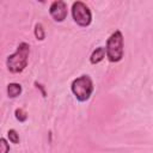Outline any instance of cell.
<instances>
[{
	"mask_svg": "<svg viewBox=\"0 0 153 153\" xmlns=\"http://www.w3.org/2000/svg\"><path fill=\"white\" fill-rule=\"evenodd\" d=\"M124 54V39L120 30H116L110 35L106 41L105 55L110 62H118L122 60Z\"/></svg>",
	"mask_w": 153,
	"mask_h": 153,
	"instance_id": "7a4b0ae2",
	"label": "cell"
},
{
	"mask_svg": "<svg viewBox=\"0 0 153 153\" xmlns=\"http://www.w3.org/2000/svg\"><path fill=\"white\" fill-rule=\"evenodd\" d=\"M6 91H7V96H8L10 98H16V97L20 96L23 88H22V85L18 84V82H10V84L7 85Z\"/></svg>",
	"mask_w": 153,
	"mask_h": 153,
	"instance_id": "52a82bcc",
	"label": "cell"
},
{
	"mask_svg": "<svg viewBox=\"0 0 153 153\" xmlns=\"http://www.w3.org/2000/svg\"><path fill=\"white\" fill-rule=\"evenodd\" d=\"M7 137H8L10 142H12V143H19V134L17 133V130L10 129L7 131Z\"/></svg>",
	"mask_w": 153,
	"mask_h": 153,
	"instance_id": "30bf717a",
	"label": "cell"
},
{
	"mask_svg": "<svg viewBox=\"0 0 153 153\" xmlns=\"http://www.w3.org/2000/svg\"><path fill=\"white\" fill-rule=\"evenodd\" d=\"M10 152V143L6 139L0 137V153H8Z\"/></svg>",
	"mask_w": 153,
	"mask_h": 153,
	"instance_id": "8fae6325",
	"label": "cell"
},
{
	"mask_svg": "<svg viewBox=\"0 0 153 153\" xmlns=\"http://www.w3.org/2000/svg\"><path fill=\"white\" fill-rule=\"evenodd\" d=\"M29 54H30V45L26 42L19 43L16 51L13 54L8 55L6 59L7 69L13 74L22 73L27 66Z\"/></svg>",
	"mask_w": 153,
	"mask_h": 153,
	"instance_id": "6da1fadb",
	"label": "cell"
},
{
	"mask_svg": "<svg viewBox=\"0 0 153 153\" xmlns=\"http://www.w3.org/2000/svg\"><path fill=\"white\" fill-rule=\"evenodd\" d=\"M104 57H105V48L104 47H98L92 51V54L90 56V62L92 65H97L100 61H103Z\"/></svg>",
	"mask_w": 153,
	"mask_h": 153,
	"instance_id": "8992f818",
	"label": "cell"
},
{
	"mask_svg": "<svg viewBox=\"0 0 153 153\" xmlns=\"http://www.w3.org/2000/svg\"><path fill=\"white\" fill-rule=\"evenodd\" d=\"M33 33H35V37L38 39V41H43L45 38V31H44V27L41 23H37L35 25V29H33Z\"/></svg>",
	"mask_w": 153,
	"mask_h": 153,
	"instance_id": "ba28073f",
	"label": "cell"
},
{
	"mask_svg": "<svg viewBox=\"0 0 153 153\" xmlns=\"http://www.w3.org/2000/svg\"><path fill=\"white\" fill-rule=\"evenodd\" d=\"M35 85L37 86V88H39V90L42 91V96H43V97H45V91H44V88H43V86H42L41 84H38V82H35Z\"/></svg>",
	"mask_w": 153,
	"mask_h": 153,
	"instance_id": "7c38bea8",
	"label": "cell"
},
{
	"mask_svg": "<svg viewBox=\"0 0 153 153\" xmlns=\"http://www.w3.org/2000/svg\"><path fill=\"white\" fill-rule=\"evenodd\" d=\"M71 90L79 102H86L91 97V94L94 90L92 79L88 75L84 74L72 81Z\"/></svg>",
	"mask_w": 153,
	"mask_h": 153,
	"instance_id": "3957f363",
	"label": "cell"
},
{
	"mask_svg": "<svg viewBox=\"0 0 153 153\" xmlns=\"http://www.w3.org/2000/svg\"><path fill=\"white\" fill-rule=\"evenodd\" d=\"M72 17L74 22L81 27H87L92 22L91 10L82 1H74L72 4Z\"/></svg>",
	"mask_w": 153,
	"mask_h": 153,
	"instance_id": "277c9868",
	"label": "cell"
},
{
	"mask_svg": "<svg viewBox=\"0 0 153 153\" xmlns=\"http://www.w3.org/2000/svg\"><path fill=\"white\" fill-rule=\"evenodd\" d=\"M49 14L50 17L56 22L61 23L63 22L68 16V7L67 4L63 0H55L50 4L49 7Z\"/></svg>",
	"mask_w": 153,
	"mask_h": 153,
	"instance_id": "5b68a950",
	"label": "cell"
},
{
	"mask_svg": "<svg viewBox=\"0 0 153 153\" xmlns=\"http://www.w3.org/2000/svg\"><path fill=\"white\" fill-rule=\"evenodd\" d=\"M14 116H16V118H17V121H19V122H25L26 120H27V114H26V111L24 110V109H22V108H18V109H16V111H14Z\"/></svg>",
	"mask_w": 153,
	"mask_h": 153,
	"instance_id": "9c48e42d",
	"label": "cell"
}]
</instances>
